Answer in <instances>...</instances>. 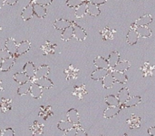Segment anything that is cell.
Returning <instances> with one entry per match:
<instances>
[{
    "label": "cell",
    "mask_w": 155,
    "mask_h": 136,
    "mask_svg": "<svg viewBox=\"0 0 155 136\" xmlns=\"http://www.w3.org/2000/svg\"><path fill=\"white\" fill-rule=\"evenodd\" d=\"M72 26L74 28V37L77 41L84 42L86 39V36H87L85 31L81 26H79L78 24H76L75 23H72Z\"/></svg>",
    "instance_id": "6da1fadb"
},
{
    "label": "cell",
    "mask_w": 155,
    "mask_h": 136,
    "mask_svg": "<svg viewBox=\"0 0 155 136\" xmlns=\"http://www.w3.org/2000/svg\"><path fill=\"white\" fill-rule=\"evenodd\" d=\"M67 120L72 123L74 125L77 126V125H80V116H79V113L76 109L74 108H71L68 110L67 114Z\"/></svg>",
    "instance_id": "7a4b0ae2"
},
{
    "label": "cell",
    "mask_w": 155,
    "mask_h": 136,
    "mask_svg": "<svg viewBox=\"0 0 155 136\" xmlns=\"http://www.w3.org/2000/svg\"><path fill=\"white\" fill-rule=\"evenodd\" d=\"M31 48V42L29 41H24L21 43L17 44V49H16V52L15 54V58H17L25 53H26Z\"/></svg>",
    "instance_id": "3957f363"
},
{
    "label": "cell",
    "mask_w": 155,
    "mask_h": 136,
    "mask_svg": "<svg viewBox=\"0 0 155 136\" xmlns=\"http://www.w3.org/2000/svg\"><path fill=\"white\" fill-rule=\"evenodd\" d=\"M29 94L33 98L39 99V98H41V97L43 95V88H41L35 82H32L30 89H29Z\"/></svg>",
    "instance_id": "277c9868"
},
{
    "label": "cell",
    "mask_w": 155,
    "mask_h": 136,
    "mask_svg": "<svg viewBox=\"0 0 155 136\" xmlns=\"http://www.w3.org/2000/svg\"><path fill=\"white\" fill-rule=\"evenodd\" d=\"M64 74H65L66 80L76 79L78 75H79V70L76 67H74L73 65H70L68 68L64 69Z\"/></svg>",
    "instance_id": "5b68a950"
},
{
    "label": "cell",
    "mask_w": 155,
    "mask_h": 136,
    "mask_svg": "<svg viewBox=\"0 0 155 136\" xmlns=\"http://www.w3.org/2000/svg\"><path fill=\"white\" fill-rule=\"evenodd\" d=\"M15 61V58L14 56H10L5 60H2V62L0 64V70L3 72L8 71L13 67Z\"/></svg>",
    "instance_id": "8992f818"
},
{
    "label": "cell",
    "mask_w": 155,
    "mask_h": 136,
    "mask_svg": "<svg viewBox=\"0 0 155 136\" xmlns=\"http://www.w3.org/2000/svg\"><path fill=\"white\" fill-rule=\"evenodd\" d=\"M5 49L7 50V51L12 55V56H15V52H16V49H17V43L15 42V40L12 37L8 38L6 41H5Z\"/></svg>",
    "instance_id": "52a82bcc"
},
{
    "label": "cell",
    "mask_w": 155,
    "mask_h": 136,
    "mask_svg": "<svg viewBox=\"0 0 155 136\" xmlns=\"http://www.w3.org/2000/svg\"><path fill=\"white\" fill-rule=\"evenodd\" d=\"M56 47H57V45L55 43H53L51 42H45L41 46V50L43 51L44 55H50V54H54L55 52Z\"/></svg>",
    "instance_id": "ba28073f"
},
{
    "label": "cell",
    "mask_w": 155,
    "mask_h": 136,
    "mask_svg": "<svg viewBox=\"0 0 155 136\" xmlns=\"http://www.w3.org/2000/svg\"><path fill=\"white\" fill-rule=\"evenodd\" d=\"M141 123H142V118L135 115H132V116L129 119H127V121H126V124L130 129L139 128L141 126Z\"/></svg>",
    "instance_id": "9c48e42d"
},
{
    "label": "cell",
    "mask_w": 155,
    "mask_h": 136,
    "mask_svg": "<svg viewBox=\"0 0 155 136\" xmlns=\"http://www.w3.org/2000/svg\"><path fill=\"white\" fill-rule=\"evenodd\" d=\"M34 15V9H33V3H29L22 11L21 17L24 21L30 20Z\"/></svg>",
    "instance_id": "30bf717a"
},
{
    "label": "cell",
    "mask_w": 155,
    "mask_h": 136,
    "mask_svg": "<svg viewBox=\"0 0 155 136\" xmlns=\"http://www.w3.org/2000/svg\"><path fill=\"white\" fill-rule=\"evenodd\" d=\"M49 71H50V68L49 66L44 64V65H41L38 67V69L35 70V78L33 79H31V81H33L34 79H40V78H44V77H46L48 74H49Z\"/></svg>",
    "instance_id": "8fae6325"
},
{
    "label": "cell",
    "mask_w": 155,
    "mask_h": 136,
    "mask_svg": "<svg viewBox=\"0 0 155 136\" xmlns=\"http://www.w3.org/2000/svg\"><path fill=\"white\" fill-rule=\"evenodd\" d=\"M155 66L150 64L149 62H145L142 67H141V71L142 74L144 78H148V77H153V72H154Z\"/></svg>",
    "instance_id": "7c38bea8"
},
{
    "label": "cell",
    "mask_w": 155,
    "mask_h": 136,
    "mask_svg": "<svg viewBox=\"0 0 155 136\" xmlns=\"http://www.w3.org/2000/svg\"><path fill=\"white\" fill-rule=\"evenodd\" d=\"M139 34L136 31V29H134V28H131L129 30V32H127V35H126V41L127 42L130 44V45H134L137 42H138V39H139Z\"/></svg>",
    "instance_id": "4fadbf2b"
},
{
    "label": "cell",
    "mask_w": 155,
    "mask_h": 136,
    "mask_svg": "<svg viewBox=\"0 0 155 136\" xmlns=\"http://www.w3.org/2000/svg\"><path fill=\"white\" fill-rule=\"evenodd\" d=\"M87 3L85 0H84L75 9L74 15L76 18H82L87 14Z\"/></svg>",
    "instance_id": "5bb4252c"
},
{
    "label": "cell",
    "mask_w": 155,
    "mask_h": 136,
    "mask_svg": "<svg viewBox=\"0 0 155 136\" xmlns=\"http://www.w3.org/2000/svg\"><path fill=\"white\" fill-rule=\"evenodd\" d=\"M34 14H35L38 18H45L46 16V8L44 5H38L36 3H33Z\"/></svg>",
    "instance_id": "9a60e30c"
},
{
    "label": "cell",
    "mask_w": 155,
    "mask_h": 136,
    "mask_svg": "<svg viewBox=\"0 0 155 136\" xmlns=\"http://www.w3.org/2000/svg\"><path fill=\"white\" fill-rule=\"evenodd\" d=\"M32 82H35V84H37V85L40 86L41 88H46V89L51 88H53V86H54L53 82H52L49 79H47L46 77L40 78V79H34Z\"/></svg>",
    "instance_id": "2e32d148"
},
{
    "label": "cell",
    "mask_w": 155,
    "mask_h": 136,
    "mask_svg": "<svg viewBox=\"0 0 155 136\" xmlns=\"http://www.w3.org/2000/svg\"><path fill=\"white\" fill-rule=\"evenodd\" d=\"M35 65L33 64V62H26L24 66V69H23V71L29 77L30 80L33 79L35 78Z\"/></svg>",
    "instance_id": "e0dca14e"
},
{
    "label": "cell",
    "mask_w": 155,
    "mask_h": 136,
    "mask_svg": "<svg viewBox=\"0 0 155 136\" xmlns=\"http://www.w3.org/2000/svg\"><path fill=\"white\" fill-rule=\"evenodd\" d=\"M120 110H121L120 106H118V107H108L107 109L104 110V118H113V117L116 116L119 114Z\"/></svg>",
    "instance_id": "ac0fdd59"
},
{
    "label": "cell",
    "mask_w": 155,
    "mask_h": 136,
    "mask_svg": "<svg viewBox=\"0 0 155 136\" xmlns=\"http://www.w3.org/2000/svg\"><path fill=\"white\" fill-rule=\"evenodd\" d=\"M87 94V90L85 88V85H81V86H74V90H73V95L79 99H83L84 97Z\"/></svg>",
    "instance_id": "d6986e66"
},
{
    "label": "cell",
    "mask_w": 155,
    "mask_h": 136,
    "mask_svg": "<svg viewBox=\"0 0 155 136\" xmlns=\"http://www.w3.org/2000/svg\"><path fill=\"white\" fill-rule=\"evenodd\" d=\"M141 102H142V97L139 96H135V97H129L127 99V101L122 107H124L125 108H130V107H134L138 106L139 104H141Z\"/></svg>",
    "instance_id": "ffe728a7"
},
{
    "label": "cell",
    "mask_w": 155,
    "mask_h": 136,
    "mask_svg": "<svg viewBox=\"0 0 155 136\" xmlns=\"http://www.w3.org/2000/svg\"><path fill=\"white\" fill-rule=\"evenodd\" d=\"M29 129L34 135H42L44 134V125L38 123L37 121H35L33 125H30Z\"/></svg>",
    "instance_id": "44dd1931"
},
{
    "label": "cell",
    "mask_w": 155,
    "mask_h": 136,
    "mask_svg": "<svg viewBox=\"0 0 155 136\" xmlns=\"http://www.w3.org/2000/svg\"><path fill=\"white\" fill-rule=\"evenodd\" d=\"M94 66L97 68V69H107L109 70L110 67H109V63H108V60L101 56H98L94 59Z\"/></svg>",
    "instance_id": "7402d4cb"
},
{
    "label": "cell",
    "mask_w": 155,
    "mask_h": 136,
    "mask_svg": "<svg viewBox=\"0 0 155 136\" xmlns=\"http://www.w3.org/2000/svg\"><path fill=\"white\" fill-rule=\"evenodd\" d=\"M110 70L107 69H97L96 70H94L92 75H91V79L94 80H101L103 79L105 75L109 72Z\"/></svg>",
    "instance_id": "603a6c76"
},
{
    "label": "cell",
    "mask_w": 155,
    "mask_h": 136,
    "mask_svg": "<svg viewBox=\"0 0 155 136\" xmlns=\"http://www.w3.org/2000/svg\"><path fill=\"white\" fill-rule=\"evenodd\" d=\"M111 72H112L113 77H114V80L116 82H119V83H122V84H125L127 82V76L124 74V72L114 70H112Z\"/></svg>",
    "instance_id": "cb8c5ba5"
},
{
    "label": "cell",
    "mask_w": 155,
    "mask_h": 136,
    "mask_svg": "<svg viewBox=\"0 0 155 136\" xmlns=\"http://www.w3.org/2000/svg\"><path fill=\"white\" fill-rule=\"evenodd\" d=\"M119 102H120V107L123 106L127 99L130 97V93H129V89L127 88H123L119 92H118V96H117Z\"/></svg>",
    "instance_id": "d4e9b609"
},
{
    "label": "cell",
    "mask_w": 155,
    "mask_h": 136,
    "mask_svg": "<svg viewBox=\"0 0 155 136\" xmlns=\"http://www.w3.org/2000/svg\"><path fill=\"white\" fill-rule=\"evenodd\" d=\"M114 32H115V30H112L111 28L107 26L100 32V34L102 35V38L104 41H112L114 39Z\"/></svg>",
    "instance_id": "484cf974"
},
{
    "label": "cell",
    "mask_w": 155,
    "mask_h": 136,
    "mask_svg": "<svg viewBox=\"0 0 155 136\" xmlns=\"http://www.w3.org/2000/svg\"><path fill=\"white\" fill-rule=\"evenodd\" d=\"M107 60H108L110 69H114L120 60V54L117 51H113V52L110 53Z\"/></svg>",
    "instance_id": "4316f807"
},
{
    "label": "cell",
    "mask_w": 155,
    "mask_h": 136,
    "mask_svg": "<svg viewBox=\"0 0 155 136\" xmlns=\"http://www.w3.org/2000/svg\"><path fill=\"white\" fill-rule=\"evenodd\" d=\"M114 82H115V80H114V77H113V74H112L111 71H109V72L105 75V77L103 79V87H104V88H106V89L111 88L114 86Z\"/></svg>",
    "instance_id": "83f0119b"
},
{
    "label": "cell",
    "mask_w": 155,
    "mask_h": 136,
    "mask_svg": "<svg viewBox=\"0 0 155 136\" xmlns=\"http://www.w3.org/2000/svg\"><path fill=\"white\" fill-rule=\"evenodd\" d=\"M70 25H72V22L65 19H57L54 23V27L56 30H64Z\"/></svg>",
    "instance_id": "f1b7e54d"
},
{
    "label": "cell",
    "mask_w": 155,
    "mask_h": 136,
    "mask_svg": "<svg viewBox=\"0 0 155 136\" xmlns=\"http://www.w3.org/2000/svg\"><path fill=\"white\" fill-rule=\"evenodd\" d=\"M136 31H137L139 36L143 37V38H149L152 35V30L147 25L137 26Z\"/></svg>",
    "instance_id": "f546056e"
},
{
    "label": "cell",
    "mask_w": 155,
    "mask_h": 136,
    "mask_svg": "<svg viewBox=\"0 0 155 136\" xmlns=\"http://www.w3.org/2000/svg\"><path fill=\"white\" fill-rule=\"evenodd\" d=\"M100 9L98 7L97 5L92 3V2H88L87 3V14L92 15V16H98L100 14Z\"/></svg>",
    "instance_id": "4dcf8cb0"
},
{
    "label": "cell",
    "mask_w": 155,
    "mask_h": 136,
    "mask_svg": "<svg viewBox=\"0 0 155 136\" xmlns=\"http://www.w3.org/2000/svg\"><path fill=\"white\" fill-rule=\"evenodd\" d=\"M53 116V112L51 109V107H44L42 106L40 107V111H39V116L42 117L44 120H47L49 117H51Z\"/></svg>",
    "instance_id": "1f68e13d"
},
{
    "label": "cell",
    "mask_w": 155,
    "mask_h": 136,
    "mask_svg": "<svg viewBox=\"0 0 155 136\" xmlns=\"http://www.w3.org/2000/svg\"><path fill=\"white\" fill-rule=\"evenodd\" d=\"M152 22H153V16L151 14H145V15L138 18L134 23L137 26H142V25H149Z\"/></svg>",
    "instance_id": "d6a6232c"
},
{
    "label": "cell",
    "mask_w": 155,
    "mask_h": 136,
    "mask_svg": "<svg viewBox=\"0 0 155 136\" xmlns=\"http://www.w3.org/2000/svg\"><path fill=\"white\" fill-rule=\"evenodd\" d=\"M74 37V28L72 25L68 26L67 28H65L64 30H63V32L61 34V38L63 41H69Z\"/></svg>",
    "instance_id": "836d02e7"
},
{
    "label": "cell",
    "mask_w": 155,
    "mask_h": 136,
    "mask_svg": "<svg viewBox=\"0 0 155 136\" xmlns=\"http://www.w3.org/2000/svg\"><path fill=\"white\" fill-rule=\"evenodd\" d=\"M31 84H32L31 80H28V81H26L25 83L20 84V86H19V88L17 89V94L19 96H24V95L29 93V89H30Z\"/></svg>",
    "instance_id": "e575fe53"
},
{
    "label": "cell",
    "mask_w": 155,
    "mask_h": 136,
    "mask_svg": "<svg viewBox=\"0 0 155 136\" xmlns=\"http://www.w3.org/2000/svg\"><path fill=\"white\" fill-rule=\"evenodd\" d=\"M130 67H131V63H130L129 60H123V61H120L119 60V62L116 64V66L114 69H111V70H114L125 72Z\"/></svg>",
    "instance_id": "d590c367"
},
{
    "label": "cell",
    "mask_w": 155,
    "mask_h": 136,
    "mask_svg": "<svg viewBox=\"0 0 155 136\" xmlns=\"http://www.w3.org/2000/svg\"><path fill=\"white\" fill-rule=\"evenodd\" d=\"M13 79H14V80H15V82H17V83H19V84H22V83H25V82L30 80L29 77H28L24 71L15 73V74L14 75Z\"/></svg>",
    "instance_id": "8d00e7d4"
},
{
    "label": "cell",
    "mask_w": 155,
    "mask_h": 136,
    "mask_svg": "<svg viewBox=\"0 0 155 136\" xmlns=\"http://www.w3.org/2000/svg\"><path fill=\"white\" fill-rule=\"evenodd\" d=\"M105 103L109 107H118V106H120V102H119L118 97L114 96V95L107 96L105 97Z\"/></svg>",
    "instance_id": "74e56055"
},
{
    "label": "cell",
    "mask_w": 155,
    "mask_h": 136,
    "mask_svg": "<svg viewBox=\"0 0 155 136\" xmlns=\"http://www.w3.org/2000/svg\"><path fill=\"white\" fill-rule=\"evenodd\" d=\"M11 105H12L11 99L2 98V100L0 102V109L2 110L3 113H6L11 109Z\"/></svg>",
    "instance_id": "f35d334b"
},
{
    "label": "cell",
    "mask_w": 155,
    "mask_h": 136,
    "mask_svg": "<svg viewBox=\"0 0 155 136\" xmlns=\"http://www.w3.org/2000/svg\"><path fill=\"white\" fill-rule=\"evenodd\" d=\"M74 126V125L72 123H70L68 120L67 121H60L57 125V128L63 132H66V131L70 130L71 128H73Z\"/></svg>",
    "instance_id": "ab89813d"
},
{
    "label": "cell",
    "mask_w": 155,
    "mask_h": 136,
    "mask_svg": "<svg viewBox=\"0 0 155 136\" xmlns=\"http://www.w3.org/2000/svg\"><path fill=\"white\" fill-rule=\"evenodd\" d=\"M84 0H67L66 1V5L69 7H77Z\"/></svg>",
    "instance_id": "60d3db41"
},
{
    "label": "cell",
    "mask_w": 155,
    "mask_h": 136,
    "mask_svg": "<svg viewBox=\"0 0 155 136\" xmlns=\"http://www.w3.org/2000/svg\"><path fill=\"white\" fill-rule=\"evenodd\" d=\"M12 56L6 49H0V60H5L8 57Z\"/></svg>",
    "instance_id": "b9f144b4"
},
{
    "label": "cell",
    "mask_w": 155,
    "mask_h": 136,
    "mask_svg": "<svg viewBox=\"0 0 155 136\" xmlns=\"http://www.w3.org/2000/svg\"><path fill=\"white\" fill-rule=\"evenodd\" d=\"M2 135L3 136H14L15 135V131L12 128H6L4 131H2Z\"/></svg>",
    "instance_id": "7bdbcfd3"
},
{
    "label": "cell",
    "mask_w": 155,
    "mask_h": 136,
    "mask_svg": "<svg viewBox=\"0 0 155 136\" xmlns=\"http://www.w3.org/2000/svg\"><path fill=\"white\" fill-rule=\"evenodd\" d=\"M76 130H77V126H74L73 128H71L70 130L64 132V134L66 136H76Z\"/></svg>",
    "instance_id": "ee69618b"
},
{
    "label": "cell",
    "mask_w": 155,
    "mask_h": 136,
    "mask_svg": "<svg viewBox=\"0 0 155 136\" xmlns=\"http://www.w3.org/2000/svg\"><path fill=\"white\" fill-rule=\"evenodd\" d=\"M53 2V0H35L34 3H36L38 5H44V6H46V5H51Z\"/></svg>",
    "instance_id": "f6af8a7d"
},
{
    "label": "cell",
    "mask_w": 155,
    "mask_h": 136,
    "mask_svg": "<svg viewBox=\"0 0 155 136\" xmlns=\"http://www.w3.org/2000/svg\"><path fill=\"white\" fill-rule=\"evenodd\" d=\"M87 135V133L83 129L81 128L79 125H77V130H76V136H86Z\"/></svg>",
    "instance_id": "bcb514c9"
},
{
    "label": "cell",
    "mask_w": 155,
    "mask_h": 136,
    "mask_svg": "<svg viewBox=\"0 0 155 136\" xmlns=\"http://www.w3.org/2000/svg\"><path fill=\"white\" fill-rule=\"evenodd\" d=\"M89 1L95 4V5H103V4L106 3L107 0H89Z\"/></svg>",
    "instance_id": "7dc6e473"
},
{
    "label": "cell",
    "mask_w": 155,
    "mask_h": 136,
    "mask_svg": "<svg viewBox=\"0 0 155 136\" xmlns=\"http://www.w3.org/2000/svg\"><path fill=\"white\" fill-rule=\"evenodd\" d=\"M17 1L18 0H5V2L9 5H15L17 3Z\"/></svg>",
    "instance_id": "c3c4849f"
},
{
    "label": "cell",
    "mask_w": 155,
    "mask_h": 136,
    "mask_svg": "<svg viewBox=\"0 0 155 136\" xmlns=\"http://www.w3.org/2000/svg\"><path fill=\"white\" fill-rule=\"evenodd\" d=\"M148 134H149L150 135L155 136V127H151V128H149V129H148Z\"/></svg>",
    "instance_id": "681fc988"
},
{
    "label": "cell",
    "mask_w": 155,
    "mask_h": 136,
    "mask_svg": "<svg viewBox=\"0 0 155 136\" xmlns=\"http://www.w3.org/2000/svg\"><path fill=\"white\" fill-rule=\"evenodd\" d=\"M5 4V0H0V8H2L4 6V5Z\"/></svg>",
    "instance_id": "f907efd6"
},
{
    "label": "cell",
    "mask_w": 155,
    "mask_h": 136,
    "mask_svg": "<svg viewBox=\"0 0 155 136\" xmlns=\"http://www.w3.org/2000/svg\"><path fill=\"white\" fill-rule=\"evenodd\" d=\"M0 91H3V86H2V81H0Z\"/></svg>",
    "instance_id": "816d5d0a"
},
{
    "label": "cell",
    "mask_w": 155,
    "mask_h": 136,
    "mask_svg": "<svg viewBox=\"0 0 155 136\" xmlns=\"http://www.w3.org/2000/svg\"><path fill=\"white\" fill-rule=\"evenodd\" d=\"M35 1V0H30V3H34Z\"/></svg>",
    "instance_id": "f5cc1de1"
},
{
    "label": "cell",
    "mask_w": 155,
    "mask_h": 136,
    "mask_svg": "<svg viewBox=\"0 0 155 136\" xmlns=\"http://www.w3.org/2000/svg\"><path fill=\"white\" fill-rule=\"evenodd\" d=\"M0 135H2V131L0 130Z\"/></svg>",
    "instance_id": "db71d44e"
},
{
    "label": "cell",
    "mask_w": 155,
    "mask_h": 136,
    "mask_svg": "<svg viewBox=\"0 0 155 136\" xmlns=\"http://www.w3.org/2000/svg\"><path fill=\"white\" fill-rule=\"evenodd\" d=\"M0 30H1V26H0Z\"/></svg>",
    "instance_id": "11a10c76"
}]
</instances>
